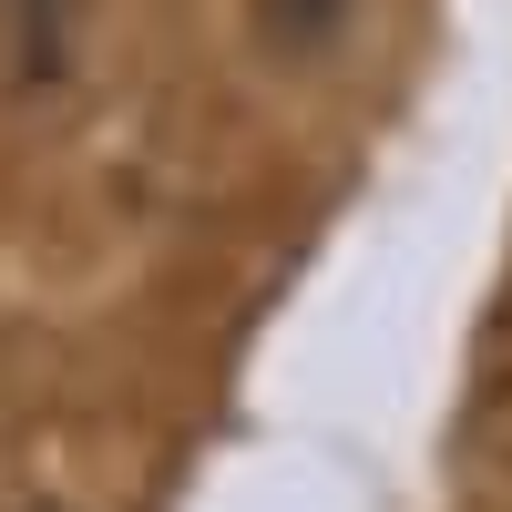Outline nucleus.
<instances>
[{"instance_id":"1","label":"nucleus","mask_w":512,"mask_h":512,"mask_svg":"<svg viewBox=\"0 0 512 512\" xmlns=\"http://www.w3.org/2000/svg\"><path fill=\"white\" fill-rule=\"evenodd\" d=\"M267 11H277V31H287V41H318V31L338 21V0H267Z\"/></svg>"}]
</instances>
